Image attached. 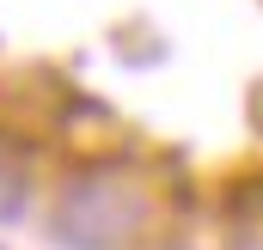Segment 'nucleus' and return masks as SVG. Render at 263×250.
<instances>
[{
    "label": "nucleus",
    "mask_w": 263,
    "mask_h": 250,
    "mask_svg": "<svg viewBox=\"0 0 263 250\" xmlns=\"http://www.w3.org/2000/svg\"><path fill=\"white\" fill-rule=\"evenodd\" d=\"M37 226L49 250H153L165 238V195L123 159H86L43 183Z\"/></svg>",
    "instance_id": "1"
},
{
    "label": "nucleus",
    "mask_w": 263,
    "mask_h": 250,
    "mask_svg": "<svg viewBox=\"0 0 263 250\" xmlns=\"http://www.w3.org/2000/svg\"><path fill=\"white\" fill-rule=\"evenodd\" d=\"M37 207H43V177H37L18 153H6V147H0V232L31 226V220H37Z\"/></svg>",
    "instance_id": "2"
}]
</instances>
